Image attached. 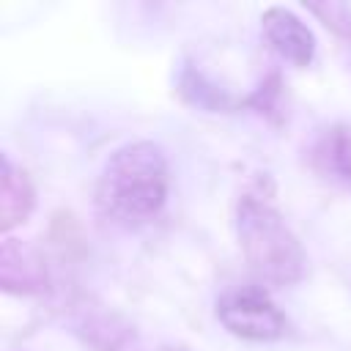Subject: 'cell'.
<instances>
[{
	"instance_id": "6da1fadb",
	"label": "cell",
	"mask_w": 351,
	"mask_h": 351,
	"mask_svg": "<svg viewBox=\"0 0 351 351\" xmlns=\"http://www.w3.org/2000/svg\"><path fill=\"white\" fill-rule=\"evenodd\" d=\"M170 189V170L165 151L151 140L126 143L110 154L99 184H96V208L104 219L137 228L151 222Z\"/></svg>"
},
{
	"instance_id": "7a4b0ae2",
	"label": "cell",
	"mask_w": 351,
	"mask_h": 351,
	"mask_svg": "<svg viewBox=\"0 0 351 351\" xmlns=\"http://www.w3.org/2000/svg\"><path fill=\"white\" fill-rule=\"evenodd\" d=\"M244 261L261 288H285L304 277L307 255L280 211L258 195H244L236 214Z\"/></svg>"
},
{
	"instance_id": "3957f363",
	"label": "cell",
	"mask_w": 351,
	"mask_h": 351,
	"mask_svg": "<svg viewBox=\"0 0 351 351\" xmlns=\"http://www.w3.org/2000/svg\"><path fill=\"white\" fill-rule=\"evenodd\" d=\"M217 318L233 337L255 343H271L285 337L288 332L285 313L269 299L261 285H247L225 293L217 302Z\"/></svg>"
},
{
	"instance_id": "277c9868",
	"label": "cell",
	"mask_w": 351,
	"mask_h": 351,
	"mask_svg": "<svg viewBox=\"0 0 351 351\" xmlns=\"http://www.w3.org/2000/svg\"><path fill=\"white\" fill-rule=\"evenodd\" d=\"M261 30H263L266 44L280 58H285L288 63H293L299 69L313 63V58H315V36L293 11H288L282 5L266 8L263 16H261Z\"/></svg>"
},
{
	"instance_id": "5b68a950",
	"label": "cell",
	"mask_w": 351,
	"mask_h": 351,
	"mask_svg": "<svg viewBox=\"0 0 351 351\" xmlns=\"http://www.w3.org/2000/svg\"><path fill=\"white\" fill-rule=\"evenodd\" d=\"M0 285L8 293L33 296L49 285V271L41 252L25 241L5 239L0 247Z\"/></svg>"
},
{
	"instance_id": "8992f818",
	"label": "cell",
	"mask_w": 351,
	"mask_h": 351,
	"mask_svg": "<svg viewBox=\"0 0 351 351\" xmlns=\"http://www.w3.org/2000/svg\"><path fill=\"white\" fill-rule=\"evenodd\" d=\"M313 170L335 186L351 189V126L335 123L318 134L310 151Z\"/></svg>"
},
{
	"instance_id": "52a82bcc",
	"label": "cell",
	"mask_w": 351,
	"mask_h": 351,
	"mask_svg": "<svg viewBox=\"0 0 351 351\" xmlns=\"http://www.w3.org/2000/svg\"><path fill=\"white\" fill-rule=\"evenodd\" d=\"M36 206V192L22 167H14L8 156L0 159V230L8 233L22 225Z\"/></svg>"
},
{
	"instance_id": "ba28073f",
	"label": "cell",
	"mask_w": 351,
	"mask_h": 351,
	"mask_svg": "<svg viewBox=\"0 0 351 351\" xmlns=\"http://www.w3.org/2000/svg\"><path fill=\"white\" fill-rule=\"evenodd\" d=\"M88 335H90V346L96 351H140L134 332L126 324H118L115 318L90 321Z\"/></svg>"
},
{
	"instance_id": "9c48e42d",
	"label": "cell",
	"mask_w": 351,
	"mask_h": 351,
	"mask_svg": "<svg viewBox=\"0 0 351 351\" xmlns=\"http://www.w3.org/2000/svg\"><path fill=\"white\" fill-rule=\"evenodd\" d=\"M307 8L315 16H321L326 27H332L337 36L351 41V8L348 5H343V3H310Z\"/></svg>"
}]
</instances>
